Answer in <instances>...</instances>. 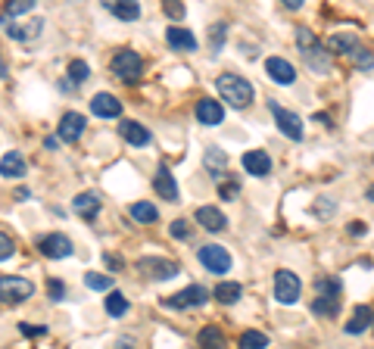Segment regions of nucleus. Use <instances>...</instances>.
<instances>
[{
    "mask_svg": "<svg viewBox=\"0 0 374 349\" xmlns=\"http://www.w3.org/2000/svg\"><path fill=\"white\" fill-rule=\"evenodd\" d=\"M216 88H218L222 103L234 106V109H246V106L253 103V84L246 81V79H241V75H234V72H222V75H218Z\"/></svg>",
    "mask_w": 374,
    "mask_h": 349,
    "instance_id": "1",
    "label": "nucleus"
},
{
    "mask_svg": "<svg viewBox=\"0 0 374 349\" xmlns=\"http://www.w3.org/2000/svg\"><path fill=\"white\" fill-rule=\"evenodd\" d=\"M209 300H212V293L206 290V287L191 284V287H184V290L172 293L168 300H163V305L166 309H172V312H181V309H200V305H206Z\"/></svg>",
    "mask_w": 374,
    "mask_h": 349,
    "instance_id": "2",
    "label": "nucleus"
},
{
    "mask_svg": "<svg viewBox=\"0 0 374 349\" xmlns=\"http://www.w3.org/2000/svg\"><path fill=\"white\" fill-rule=\"evenodd\" d=\"M138 271L147 280H172L178 278V271H181V265H178L175 259H163V256H143L138 259Z\"/></svg>",
    "mask_w": 374,
    "mask_h": 349,
    "instance_id": "3",
    "label": "nucleus"
},
{
    "mask_svg": "<svg viewBox=\"0 0 374 349\" xmlns=\"http://www.w3.org/2000/svg\"><path fill=\"white\" fill-rule=\"evenodd\" d=\"M113 72H116V79H122V81H128L134 84L141 79V72H143V59L141 54H134V50H116V56H113Z\"/></svg>",
    "mask_w": 374,
    "mask_h": 349,
    "instance_id": "4",
    "label": "nucleus"
},
{
    "mask_svg": "<svg viewBox=\"0 0 374 349\" xmlns=\"http://www.w3.org/2000/svg\"><path fill=\"white\" fill-rule=\"evenodd\" d=\"M35 293V284L29 278H19V275H4L0 278V303H25L29 296Z\"/></svg>",
    "mask_w": 374,
    "mask_h": 349,
    "instance_id": "5",
    "label": "nucleus"
},
{
    "mask_svg": "<svg viewBox=\"0 0 374 349\" xmlns=\"http://www.w3.org/2000/svg\"><path fill=\"white\" fill-rule=\"evenodd\" d=\"M200 265L212 271V275H228L231 271V253L225 250V246H218V243H206V246H200Z\"/></svg>",
    "mask_w": 374,
    "mask_h": 349,
    "instance_id": "6",
    "label": "nucleus"
},
{
    "mask_svg": "<svg viewBox=\"0 0 374 349\" xmlns=\"http://www.w3.org/2000/svg\"><path fill=\"white\" fill-rule=\"evenodd\" d=\"M300 293H303V284H300V278H296L293 271H287V268L275 271V300L280 305H293L296 300H300Z\"/></svg>",
    "mask_w": 374,
    "mask_h": 349,
    "instance_id": "7",
    "label": "nucleus"
},
{
    "mask_svg": "<svg viewBox=\"0 0 374 349\" xmlns=\"http://www.w3.org/2000/svg\"><path fill=\"white\" fill-rule=\"evenodd\" d=\"M271 116H275V122H278V128H280V134L284 138H290V141H303L305 138V131H303V118L296 116V113H290V109H284L280 103H275L271 100Z\"/></svg>",
    "mask_w": 374,
    "mask_h": 349,
    "instance_id": "8",
    "label": "nucleus"
},
{
    "mask_svg": "<svg viewBox=\"0 0 374 349\" xmlns=\"http://www.w3.org/2000/svg\"><path fill=\"white\" fill-rule=\"evenodd\" d=\"M38 250L44 253L47 259H69L72 253H75V246H72V241H69V237H66V234L54 231V234L41 237V241H38Z\"/></svg>",
    "mask_w": 374,
    "mask_h": 349,
    "instance_id": "9",
    "label": "nucleus"
},
{
    "mask_svg": "<svg viewBox=\"0 0 374 349\" xmlns=\"http://www.w3.org/2000/svg\"><path fill=\"white\" fill-rule=\"evenodd\" d=\"M84 128H88V118L81 113H63V118L56 125V138L63 143H75L84 134Z\"/></svg>",
    "mask_w": 374,
    "mask_h": 349,
    "instance_id": "10",
    "label": "nucleus"
},
{
    "mask_svg": "<svg viewBox=\"0 0 374 349\" xmlns=\"http://www.w3.org/2000/svg\"><path fill=\"white\" fill-rule=\"evenodd\" d=\"M91 113L97 118H118L122 116V100H118L116 93L100 91V93H94V100H91Z\"/></svg>",
    "mask_w": 374,
    "mask_h": 349,
    "instance_id": "11",
    "label": "nucleus"
},
{
    "mask_svg": "<svg viewBox=\"0 0 374 349\" xmlns=\"http://www.w3.org/2000/svg\"><path fill=\"white\" fill-rule=\"evenodd\" d=\"M266 72H268L271 81H275V84H284V88L296 81V66L287 63L284 56H268V59H266Z\"/></svg>",
    "mask_w": 374,
    "mask_h": 349,
    "instance_id": "12",
    "label": "nucleus"
},
{
    "mask_svg": "<svg viewBox=\"0 0 374 349\" xmlns=\"http://www.w3.org/2000/svg\"><path fill=\"white\" fill-rule=\"evenodd\" d=\"M166 41L172 50H181V54H193L197 50V38H193L191 29H181V25H168L166 29Z\"/></svg>",
    "mask_w": 374,
    "mask_h": 349,
    "instance_id": "13",
    "label": "nucleus"
},
{
    "mask_svg": "<svg viewBox=\"0 0 374 349\" xmlns=\"http://www.w3.org/2000/svg\"><path fill=\"white\" fill-rule=\"evenodd\" d=\"M193 218H197V225H203L209 234H222L225 228H228L225 212H222V209H216V206H200Z\"/></svg>",
    "mask_w": 374,
    "mask_h": 349,
    "instance_id": "14",
    "label": "nucleus"
},
{
    "mask_svg": "<svg viewBox=\"0 0 374 349\" xmlns=\"http://www.w3.org/2000/svg\"><path fill=\"white\" fill-rule=\"evenodd\" d=\"M241 163H243V168H246V172H250L253 178H266V175L271 172V156H268L266 150H246Z\"/></svg>",
    "mask_w": 374,
    "mask_h": 349,
    "instance_id": "15",
    "label": "nucleus"
},
{
    "mask_svg": "<svg viewBox=\"0 0 374 349\" xmlns=\"http://www.w3.org/2000/svg\"><path fill=\"white\" fill-rule=\"evenodd\" d=\"M153 187H156V193H159L163 200H168V203L178 200V181H175V175H172V168H168V166H159V168H156Z\"/></svg>",
    "mask_w": 374,
    "mask_h": 349,
    "instance_id": "16",
    "label": "nucleus"
},
{
    "mask_svg": "<svg viewBox=\"0 0 374 349\" xmlns=\"http://www.w3.org/2000/svg\"><path fill=\"white\" fill-rule=\"evenodd\" d=\"M0 25H6V35H10L13 41H31L41 35V29H44V19H31V22H10V19H0Z\"/></svg>",
    "mask_w": 374,
    "mask_h": 349,
    "instance_id": "17",
    "label": "nucleus"
},
{
    "mask_svg": "<svg viewBox=\"0 0 374 349\" xmlns=\"http://www.w3.org/2000/svg\"><path fill=\"white\" fill-rule=\"evenodd\" d=\"M197 118L203 125H222V118H225V103H218V100H212V97H203L200 103H197Z\"/></svg>",
    "mask_w": 374,
    "mask_h": 349,
    "instance_id": "18",
    "label": "nucleus"
},
{
    "mask_svg": "<svg viewBox=\"0 0 374 349\" xmlns=\"http://www.w3.org/2000/svg\"><path fill=\"white\" fill-rule=\"evenodd\" d=\"M118 134H122V138L128 141L131 147H147V143L153 141V134H150V128H143L141 122H131V118H125V122L118 125Z\"/></svg>",
    "mask_w": 374,
    "mask_h": 349,
    "instance_id": "19",
    "label": "nucleus"
},
{
    "mask_svg": "<svg viewBox=\"0 0 374 349\" xmlns=\"http://www.w3.org/2000/svg\"><path fill=\"white\" fill-rule=\"evenodd\" d=\"M303 59H305V66H309L312 72H328L330 63H334V54H330L328 47L315 44L312 50H303Z\"/></svg>",
    "mask_w": 374,
    "mask_h": 349,
    "instance_id": "20",
    "label": "nucleus"
},
{
    "mask_svg": "<svg viewBox=\"0 0 374 349\" xmlns=\"http://www.w3.org/2000/svg\"><path fill=\"white\" fill-rule=\"evenodd\" d=\"M368 328H374V312L368 309V305H359V309L353 312V318L346 321L343 330H346L350 337H359V334H365Z\"/></svg>",
    "mask_w": 374,
    "mask_h": 349,
    "instance_id": "21",
    "label": "nucleus"
},
{
    "mask_svg": "<svg viewBox=\"0 0 374 349\" xmlns=\"http://www.w3.org/2000/svg\"><path fill=\"white\" fill-rule=\"evenodd\" d=\"M72 209H75V216H81L84 221H91V218H97V212H100V197L94 191L79 193L75 203H72Z\"/></svg>",
    "mask_w": 374,
    "mask_h": 349,
    "instance_id": "22",
    "label": "nucleus"
},
{
    "mask_svg": "<svg viewBox=\"0 0 374 349\" xmlns=\"http://www.w3.org/2000/svg\"><path fill=\"white\" fill-rule=\"evenodd\" d=\"M25 172H29V166H25L22 153L10 150V153H4V156H0V175H4V178H22Z\"/></svg>",
    "mask_w": 374,
    "mask_h": 349,
    "instance_id": "23",
    "label": "nucleus"
},
{
    "mask_svg": "<svg viewBox=\"0 0 374 349\" xmlns=\"http://www.w3.org/2000/svg\"><path fill=\"white\" fill-rule=\"evenodd\" d=\"M103 6L116 16V19H122V22L141 19V4H138V0H113V4H103Z\"/></svg>",
    "mask_w": 374,
    "mask_h": 349,
    "instance_id": "24",
    "label": "nucleus"
},
{
    "mask_svg": "<svg viewBox=\"0 0 374 349\" xmlns=\"http://www.w3.org/2000/svg\"><path fill=\"white\" fill-rule=\"evenodd\" d=\"M359 47H362L359 38L346 35V31H343V35H330L328 38V50H330V54H340V56H353Z\"/></svg>",
    "mask_w": 374,
    "mask_h": 349,
    "instance_id": "25",
    "label": "nucleus"
},
{
    "mask_svg": "<svg viewBox=\"0 0 374 349\" xmlns=\"http://www.w3.org/2000/svg\"><path fill=\"white\" fill-rule=\"evenodd\" d=\"M200 349H228V340L222 334V328H216V325H206V328H200Z\"/></svg>",
    "mask_w": 374,
    "mask_h": 349,
    "instance_id": "26",
    "label": "nucleus"
},
{
    "mask_svg": "<svg viewBox=\"0 0 374 349\" xmlns=\"http://www.w3.org/2000/svg\"><path fill=\"white\" fill-rule=\"evenodd\" d=\"M241 296H243V287L237 284V280H222V284L216 287V300L225 303V305H234Z\"/></svg>",
    "mask_w": 374,
    "mask_h": 349,
    "instance_id": "27",
    "label": "nucleus"
},
{
    "mask_svg": "<svg viewBox=\"0 0 374 349\" xmlns=\"http://www.w3.org/2000/svg\"><path fill=\"white\" fill-rule=\"evenodd\" d=\"M103 309H106V315H113V318H122V315L131 309V303H128V296H125V293L109 290L106 303H103Z\"/></svg>",
    "mask_w": 374,
    "mask_h": 349,
    "instance_id": "28",
    "label": "nucleus"
},
{
    "mask_svg": "<svg viewBox=\"0 0 374 349\" xmlns=\"http://www.w3.org/2000/svg\"><path fill=\"white\" fill-rule=\"evenodd\" d=\"M131 218L141 221V225H153V221L159 218V209L147 200H138V203H131Z\"/></svg>",
    "mask_w": 374,
    "mask_h": 349,
    "instance_id": "29",
    "label": "nucleus"
},
{
    "mask_svg": "<svg viewBox=\"0 0 374 349\" xmlns=\"http://www.w3.org/2000/svg\"><path fill=\"white\" fill-rule=\"evenodd\" d=\"M203 166H206L212 175H222L225 166H228V153H225L222 147H209L206 156H203Z\"/></svg>",
    "mask_w": 374,
    "mask_h": 349,
    "instance_id": "30",
    "label": "nucleus"
},
{
    "mask_svg": "<svg viewBox=\"0 0 374 349\" xmlns=\"http://www.w3.org/2000/svg\"><path fill=\"white\" fill-rule=\"evenodd\" d=\"M309 305H312V312H315V315H321V318H330V315L340 312V300H337V296H315Z\"/></svg>",
    "mask_w": 374,
    "mask_h": 349,
    "instance_id": "31",
    "label": "nucleus"
},
{
    "mask_svg": "<svg viewBox=\"0 0 374 349\" xmlns=\"http://www.w3.org/2000/svg\"><path fill=\"white\" fill-rule=\"evenodd\" d=\"M66 79H69V84L75 88V84H84L91 79V66L84 63V59H72L69 69H66Z\"/></svg>",
    "mask_w": 374,
    "mask_h": 349,
    "instance_id": "32",
    "label": "nucleus"
},
{
    "mask_svg": "<svg viewBox=\"0 0 374 349\" xmlns=\"http://www.w3.org/2000/svg\"><path fill=\"white\" fill-rule=\"evenodd\" d=\"M35 10V0H13V4H6L4 10H0V19H16V16H25Z\"/></svg>",
    "mask_w": 374,
    "mask_h": 349,
    "instance_id": "33",
    "label": "nucleus"
},
{
    "mask_svg": "<svg viewBox=\"0 0 374 349\" xmlns=\"http://www.w3.org/2000/svg\"><path fill=\"white\" fill-rule=\"evenodd\" d=\"M268 346V337L262 330H243L241 334V349H266Z\"/></svg>",
    "mask_w": 374,
    "mask_h": 349,
    "instance_id": "34",
    "label": "nucleus"
},
{
    "mask_svg": "<svg viewBox=\"0 0 374 349\" xmlns=\"http://www.w3.org/2000/svg\"><path fill=\"white\" fill-rule=\"evenodd\" d=\"M84 287H91V290H113V278L100 275V271H88L84 275Z\"/></svg>",
    "mask_w": 374,
    "mask_h": 349,
    "instance_id": "35",
    "label": "nucleus"
},
{
    "mask_svg": "<svg viewBox=\"0 0 374 349\" xmlns=\"http://www.w3.org/2000/svg\"><path fill=\"white\" fill-rule=\"evenodd\" d=\"M315 296H337L340 300V280L337 278H318L315 280Z\"/></svg>",
    "mask_w": 374,
    "mask_h": 349,
    "instance_id": "36",
    "label": "nucleus"
},
{
    "mask_svg": "<svg viewBox=\"0 0 374 349\" xmlns=\"http://www.w3.org/2000/svg\"><path fill=\"white\" fill-rule=\"evenodd\" d=\"M225 38H228V22H216V25H212V31H209V47H212V54H218V50H222Z\"/></svg>",
    "mask_w": 374,
    "mask_h": 349,
    "instance_id": "37",
    "label": "nucleus"
},
{
    "mask_svg": "<svg viewBox=\"0 0 374 349\" xmlns=\"http://www.w3.org/2000/svg\"><path fill=\"white\" fill-rule=\"evenodd\" d=\"M237 193H241V181H237V178H218V197L222 200H234Z\"/></svg>",
    "mask_w": 374,
    "mask_h": 349,
    "instance_id": "38",
    "label": "nucleus"
},
{
    "mask_svg": "<svg viewBox=\"0 0 374 349\" xmlns=\"http://www.w3.org/2000/svg\"><path fill=\"white\" fill-rule=\"evenodd\" d=\"M47 296H50V303H63L66 300V284L59 278H50L47 280Z\"/></svg>",
    "mask_w": 374,
    "mask_h": 349,
    "instance_id": "39",
    "label": "nucleus"
},
{
    "mask_svg": "<svg viewBox=\"0 0 374 349\" xmlns=\"http://www.w3.org/2000/svg\"><path fill=\"white\" fill-rule=\"evenodd\" d=\"M168 234L175 237V241H187L193 231H191V225H187V218H175L172 221V228H168Z\"/></svg>",
    "mask_w": 374,
    "mask_h": 349,
    "instance_id": "40",
    "label": "nucleus"
},
{
    "mask_svg": "<svg viewBox=\"0 0 374 349\" xmlns=\"http://www.w3.org/2000/svg\"><path fill=\"white\" fill-rule=\"evenodd\" d=\"M296 44H300V50H312L318 44V38L312 35V29H296Z\"/></svg>",
    "mask_w": 374,
    "mask_h": 349,
    "instance_id": "41",
    "label": "nucleus"
},
{
    "mask_svg": "<svg viewBox=\"0 0 374 349\" xmlns=\"http://www.w3.org/2000/svg\"><path fill=\"white\" fill-rule=\"evenodd\" d=\"M353 63L359 66V69H371V66H374V54H371V50H365V47H359L353 54Z\"/></svg>",
    "mask_w": 374,
    "mask_h": 349,
    "instance_id": "42",
    "label": "nucleus"
},
{
    "mask_svg": "<svg viewBox=\"0 0 374 349\" xmlns=\"http://www.w3.org/2000/svg\"><path fill=\"white\" fill-rule=\"evenodd\" d=\"M16 253V243H13V237H6L4 231H0V262H6Z\"/></svg>",
    "mask_w": 374,
    "mask_h": 349,
    "instance_id": "43",
    "label": "nucleus"
},
{
    "mask_svg": "<svg viewBox=\"0 0 374 349\" xmlns=\"http://www.w3.org/2000/svg\"><path fill=\"white\" fill-rule=\"evenodd\" d=\"M312 212H315L318 218H328L330 212H334V200H330V197H321V200L315 203V206H312Z\"/></svg>",
    "mask_w": 374,
    "mask_h": 349,
    "instance_id": "44",
    "label": "nucleus"
},
{
    "mask_svg": "<svg viewBox=\"0 0 374 349\" xmlns=\"http://www.w3.org/2000/svg\"><path fill=\"white\" fill-rule=\"evenodd\" d=\"M19 330H22V337H44L47 334V328L44 325H29V321H22V325H19Z\"/></svg>",
    "mask_w": 374,
    "mask_h": 349,
    "instance_id": "45",
    "label": "nucleus"
},
{
    "mask_svg": "<svg viewBox=\"0 0 374 349\" xmlns=\"http://www.w3.org/2000/svg\"><path fill=\"white\" fill-rule=\"evenodd\" d=\"M163 10H166V16H172V19H181V16L187 13L178 0H168V4H163Z\"/></svg>",
    "mask_w": 374,
    "mask_h": 349,
    "instance_id": "46",
    "label": "nucleus"
},
{
    "mask_svg": "<svg viewBox=\"0 0 374 349\" xmlns=\"http://www.w3.org/2000/svg\"><path fill=\"white\" fill-rule=\"evenodd\" d=\"M346 231H350L353 237H365V234H368V225H365V221H350Z\"/></svg>",
    "mask_w": 374,
    "mask_h": 349,
    "instance_id": "47",
    "label": "nucleus"
},
{
    "mask_svg": "<svg viewBox=\"0 0 374 349\" xmlns=\"http://www.w3.org/2000/svg\"><path fill=\"white\" fill-rule=\"evenodd\" d=\"M103 262H106V268H116V271H118V268L125 265V262L118 259V256H113V253H106V256H103Z\"/></svg>",
    "mask_w": 374,
    "mask_h": 349,
    "instance_id": "48",
    "label": "nucleus"
},
{
    "mask_svg": "<svg viewBox=\"0 0 374 349\" xmlns=\"http://www.w3.org/2000/svg\"><path fill=\"white\" fill-rule=\"evenodd\" d=\"M113 349H138V343H134V340H128V337H122V340H116Z\"/></svg>",
    "mask_w": 374,
    "mask_h": 349,
    "instance_id": "49",
    "label": "nucleus"
},
{
    "mask_svg": "<svg viewBox=\"0 0 374 349\" xmlns=\"http://www.w3.org/2000/svg\"><path fill=\"white\" fill-rule=\"evenodd\" d=\"M303 4H305V0H284V6H287V10H300Z\"/></svg>",
    "mask_w": 374,
    "mask_h": 349,
    "instance_id": "50",
    "label": "nucleus"
},
{
    "mask_svg": "<svg viewBox=\"0 0 374 349\" xmlns=\"http://www.w3.org/2000/svg\"><path fill=\"white\" fill-rule=\"evenodd\" d=\"M368 200L374 203V187H368Z\"/></svg>",
    "mask_w": 374,
    "mask_h": 349,
    "instance_id": "51",
    "label": "nucleus"
},
{
    "mask_svg": "<svg viewBox=\"0 0 374 349\" xmlns=\"http://www.w3.org/2000/svg\"><path fill=\"white\" fill-rule=\"evenodd\" d=\"M0 75H6V69H4V63H0Z\"/></svg>",
    "mask_w": 374,
    "mask_h": 349,
    "instance_id": "52",
    "label": "nucleus"
}]
</instances>
